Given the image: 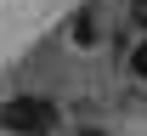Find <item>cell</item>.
Returning a JSON list of instances; mask_svg holds the SVG:
<instances>
[{"label":"cell","instance_id":"cell-3","mask_svg":"<svg viewBox=\"0 0 147 136\" xmlns=\"http://www.w3.org/2000/svg\"><path fill=\"white\" fill-rule=\"evenodd\" d=\"M130 79H136V85H147V34L130 45Z\"/></svg>","mask_w":147,"mask_h":136},{"label":"cell","instance_id":"cell-2","mask_svg":"<svg viewBox=\"0 0 147 136\" xmlns=\"http://www.w3.org/2000/svg\"><path fill=\"white\" fill-rule=\"evenodd\" d=\"M68 40L79 45V51H96V45H102V12H96V6H85V12L68 23Z\"/></svg>","mask_w":147,"mask_h":136},{"label":"cell","instance_id":"cell-4","mask_svg":"<svg viewBox=\"0 0 147 136\" xmlns=\"http://www.w3.org/2000/svg\"><path fill=\"white\" fill-rule=\"evenodd\" d=\"M130 28L147 34V0H130Z\"/></svg>","mask_w":147,"mask_h":136},{"label":"cell","instance_id":"cell-5","mask_svg":"<svg viewBox=\"0 0 147 136\" xmlns=\"http://www.w3.org/2000/svg\"><path fill=\"white\" fill-rule=\"evenodd\" d=\"M79 136H108V131H79Z\"/></svg>","mask_w":147,"mask_h":136},{"label":"cell","instance_id":"cell-1","mask_svg":"<svg viewBox=\"0 0 147 136\" xmlns=\"http://www.w3.org/2000/svg\"><path fill=\"white\" fill-rule=\"evenodd\" d=\"M57 125H62L57 97L17 91V97H6V102H0V131H6V136H57Z\"/></svg>","mask_w":147,"mask_h":136}]
</instances>
